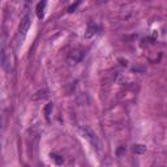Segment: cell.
<instances>
[{
  "label": "cell",
  "instance_id": "obj_1",
  "mask_svg": "<svg viewBox=\"0 0 167 167\" xmlns=\"http://www.w3.org/2000/svg\"><path fill=\"white\" fill-rule=\"evenodd\" d=\"M81 132H82V136L85 137V139H86L87 141H89V142L97 149V150H99L101 142H99V139H98V136H97L95 133L90 129L87 125H84V127H81Z\"/></svg>",
  "mask_w": 167,
  "mask_h": 167
},
{
  "label": "cell",
  "instance_id": "obj_2",
  "mask_svg": "<svg viewBox=\"0 0 167 167\" xmlns=\"http://www.w3.org/2000/svg\"><path fill=\"white\" fill-rule=\"evenodd\" d=\"M85 58V51L82 50H73L69 52V55L67 56V63L69 65H76Z\"/></svg>",
  "mask_w": 167,
  "mask_h": 167
},
{
  "label": "cell",
  "instance_id": "obj_3",
  "mask_svg": "<svg viewBox=\"0 0 167 167\" xmlns=\"http://www.w3.org/2000/svg\"><path fill=\"white\" fill-rule=\"evenodd\" d=\"M30 24H31L30 16L26 15L24 19L21 20V22H20V26H19V39L22 40L25 38V35H26V33H28L29 28H30Z\"/></svg>",
  "mask_w": 167,
  "mask_h": 167
},
{
  "label": "cell",
  "instance_id": "obj_4",
  "mask_svg": "<svg viewBox=\"0 0 167 167\" xmlns=\"http://www.w3.org/2000/svg\"><path fill=\"white\" fill-rule=\"evenodd\" d=\"M99 31H101V28H99L98 25L94 24V22H90V24L87 25L86 31H85V38H86V39H90V38L95 37Z\"/></svg>",
  "mask_w": 167,
  "mask_h": 167
},
{
  "label": "cell",
  "instance_id": "obj_5",
  "mask_svg": "<svg viewBox=\"0 0 167 167\" xmlns=\"http://www.w3.org/2000/svg\"><path fill=\"white\" fill-rule=\"evenodd\" d=\"M44 7H46V1H39V3L37 4V7H35V12H37V16L38 19H43L44 16Z\"/></svg>",
  "mask_w": 167,
  "mask_h": 167
},
{
  "label": "cell",
  "instance_id": "obj_6",
  "mask_svg": "<svg viewBox=\"0 0 167 167\" xmlns=\"http://www.w3.org/2000/svg\"><path fill=\"white\" fill-rule=\"evenodd\" d=\"M132 152L135 154H144L146 152V146L145 145H141V144H135L132 146Z\"/></svg>",
  "mask_w": 167,
  "mask_h": 167
},
{
  "label": "cell",
  "instance_id": "obj_7",
  "mask_svg": "<svg viewBox=\"0 0 167 167\" xmlns=\"http://www.w3.org/2000/svg\"><path fill=\"white\" fill-rule=\"evenodd\" d=\"M47 95H48V94H47L46 90H39V91L35 93V95L33 97V99H34V101H38V99H44V98H47Z\"/></svg>",
  "mask_w": 167,
  "mask_h": 167
},
{
  "label": "cell",
  "instance_id": "obj_8",
  "mask_svg": "<svg viewBox=\"0 0 167 167\" xmlns=\"http://www.w3.org/2000/svg\"><path fill=\"white\" fill-rule=\"evenodd\" d=\"M51 157V159H54V162H55L58 166H60V164H63V162H64V159H63V157H60V155L55 154V153H52V154L50 155Z\"/></svg>",
  "mask_w": 167,
  "mask_h": 167
},
{
  "label": "cell",
  "instance_id": "obj_9",
  "mask_svg": "<svg viewBox=\"0 0 167 167\" xmlns=\"http://www.w3.org/2000/svg\"><path fill=\"white\" fill-rule=\"evenodd\" d=\"M52 108H54L52 103H48V105L44 107V114H46V119H47V120H50V114H51V111H52Z\"/></svg>",
  "mask_w": 167,
  "mask_h": 167
},
{
  "label": "cell",
  "instance_id": "obj_10",
  "mask_svg": "<svg viewBox=\"0 0 167 167\" xmlns=\"http://www.w3.org/2000/svg\"><path fill=\"white\" fill-rule=\"evenodd\" d=\"M80 5V1H77V3H74V4H72L71 7H69L68 8V12L69 13H72V12H74V9H76V8H77V7Z\"/></svg>",
  "mask_w": 167,
  "mask_h": 167
},
{
  "label": "cell",
  "instance_id": "obj_11",
  "mask_svg": "<svg viewBox=\"0 0 167 167\" xmlns=\"http://www.w3.org/2000/svg\"><path fill=\"white\" fill-rule=\"evenodd\" d=\"M132 71H133V72H137V71L144 72V71H145V68H140V67H133V68H132Z\"/></svg>",
  "mask_w": 167,
  "mask_h": 167
},
{
  "label": "cell",
  "instance_id": "obj_12",
  "mask_svg": "<svg viewBox=\"0 0 167 167\" xmlns=\"http://www.w3.org/2000/svg\"><path fill=\"white\" fill-rule=\"evenodd\" d=\"M119 62H120V64L123 65V67H127V65H128V62H127V60H124V59H119Z\"/></svg>",
  "mask_w": 167,
  "mask_h": 167
}]
</instances>
